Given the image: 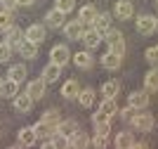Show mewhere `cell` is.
<instances>
[{"instance_id": "20", "label": "cell", "mask_w": 158, "mask_h": 149, "mask_svg": "<svg viewBox=\"0 0 158 149\" xmlns=\"http://www.w3.org/2000/svg\"><path fill=\"white\" fill-rule=\"evenodd\" d=\"M45 24L50 26V28H61V26H64V14H61L59 10H50V12L45 14Z\"/></svg>"}, {"instance_id": "5", "label": "cell", "mask_w": 158, "mask_h": 149, "mask_svg": "<svg viewBox=\"0 0 158 149\" xmlns=\"http://www.w3.org/2000/svg\"><path fill=\"white\" fill-rule=\"evenodd\" d=\"M90 147V137L83 130H76L73 135H69V149H87Z\"/></svg>"}, {"instance_id": "35", "label": "cell", "mask_w": 158, "mask_h": 149, "mask_svg": "<svg viewBox=\"0 0 158 149\" xmlns=\"http://www.w3.org/2000/svg\"><path fill=\"white\" fill-rule=\"evenodd\" d=\"M73 7H76V0H57L54 10H59L61 14H66V12H71Z\"/></svg>"}, {"instance_id": "27", "label": "cell", "mask_w": 158, "mask_h": 149, "mask_svg": "<svg viewBox=\"0 0 158 149\" xmlns=\"http://www.w3.org/2000/svg\"><path fill=\"white\" fill-rule=\"evenodd\" d=\"M19 50L21 57H26V59H33L35 55H38V45H33V43H28V40H21V45L17 47Z\"/></svg>"}, {"instance_id": "3", "label": "cell", "mask_w": 158, "mask_h": 149, "mask_svg": "<svg viewBox=\"0 0 158 149\" xmlns=\"http://www.w3.org/2000/svg\"><path fill=\"white\" fill-rule=\"evenodd\" d=\"M24 40L33 43V45H40V43L45 40V26H40V24H31L26 31H24Z\"/></svg>"}, {"instance_id": "49", "label": "cell", "mask_w": 158, "mask_h": 149, "mask_svg": "<svg viewBox=\"0 0 158 149\" xmlns=\"http://www.w3.org/2000/svg\"><path fill=\"white\" fill-rule=\"evenodd\" d=\"M0 83H2V81H0Z\"/></svg>"}, {"instance_id": "43", "label": "cell", "mask_w": 158, "mask_h": 149, "mask_svg": "<svg viewBox=\"0 0 158 149\" xmlns=\"http://www.w3.org/2000/svg\"><path fill=\"white\" fill-rule=\"evenodd\" d=\"M130 149H149V144H146V142H135Z\"/></svg>"}, {"instance_id": "22", "label": "cell", "mask_w": 158, "mask_h": 149, "mask_svg": "<svg viewBox=\"0 0 158 149\" xmlns=\"http://www.w3.org/2000/svg\"><path fill=\"white\" fill-rule=\"evenodd\" d=\"M21 40H24V31H21V28H17V26H12V28L7 31L5 43H7L10 47H19V45H21Z\"/></svg>"}, {"instance_id": "18", "label": "cell", "mask_w": 158, "mask_h": 149, "mask_svg": "<svg viewBox=\"0 0 158 149\" xmlns=\"http://www.w3.org/2000/svg\"><path fill=\"white\" fill-rule=\"evenodd\" d=\"M92 28H94V31H99L102 36H104V33L109 31V28H111V14H106V12L97 14V19H94Z\"/></svg>"}, {"instance_id": "21", "label": "cell", "mask_w": 158, "mask_h": 149, "mask_svg": "<svg viewBox=\"0 0 158 149\" xmlns=\"http://www.w3.org/2000/svg\"><path fill=\"white\" fill-rule=\"evenodd\" d=\"M31 107H33V99L28 97L26 92H24V95H17V97H14V109L19 111V114H28V111H31Z\"/></svg>"}, {"instance_id": "24", "label": "cell", "mask_w": 158, "mask_h": 149, "mask_svg": "<svg viewBox=\"0 0 158 149\" xmlns=\"http://www.w3.org/2000/svg\"><path fill=\"white\" fill-rule=\"evenodd\" d=\"M78 92H80V85H78V81H76V78H71V81H66V83L61 85V95H64V97H69V99L78 97Z\"/></svg>"}, {"instance_id": "7", "label": "cell", "mask_w": 158, "mask_h": 149, "mask_svg": "<svg viewBox=\"0 0 158 149\" xmlns=\"http://www.w3.org/2000/svg\"><path fill=\"white\" fill-rule=\"evenodd\" d=\"M97 10H94V5H83L80 7V12H78V21L83 26H92L94 19H97Z\"/></svg>"}, {"instance_id": "11", "label": "cell", "mask_w": 158, "mask_h": 149, "mask_svg": "<svg viewBox=\"0 0 158 149\" xmlns=\"http://www.w3.org/2000/svg\"><path fill=\"white\" fill-rule=\"evenodd\" d=\"M17 95H19V83H14L12 78H7V81H2V83H0V97L14 99Z\"/></svg>"}, {"instance_id": "31", "label": "cell", "mask_w": 158, "mask_h": 149, "mask_svg": "<svg viewBox=\"0 0 158 149\" xmlns=\"http://www.w3.org/2000/svg\"><path fill=\"white\" fill-rule=\"evenodd\" d=\"M14 26V17L12 12H7V10H0V31H10Z\"/></svg>"}, {"instance_id": "34", "label": "cell", "mask_w": 158, "mask_h": 149, "mask_svg": "<svg viewBox=\"0 0 158 149\" xmlns=\"http://www.w3.org/2000/svg\"><path fill=\"white\" fill-rule=\"evenodd\" d=\"M50 140L54 142V147H57V149H69V137H66V135H61V133H54V135L50 137Z\"/></svg>"}, {"instance_id": "17", "label": "cell", "mask_w": 158, "mask_h": 149, "mask_svg": "<svg viewBox=\"0 0 158 149\" xmlns=\"http://www.w3.org/2000/svg\"><path fill=\"white\" fill-rule=\"evenodd\" d=\"M71 57H73V62H76V66H78V69H90V66H92V62H94V57H92L87 50L76 52V55H71Z\"/></svg>"}, {"instance_id": "4", "label": "cell", "mask_w": 158, "mask_h": 149, "mask_svg": "<svg viewBox=\"0 0 158 149\" xmlns=\"http://www.w3.org/2000/svg\"><path fill=\"white\" fill-rule=\"evenodd\" d=\"M50 57H52V64L64 66V64L71 62V52H69V47H66V45H54L52 50H50Z\"/></svg>"}, {"instance_id": "26", "label": "cell", "mask_w": 158, "mask_h": 149, "mask_svg": "<svg viewBox=\"0 0 158 149\" xmlns=\"http://www.w3.org/2000/svg\"><path fill=\"white\" fill-rule=\"evenodd\" d=\"M7 76L12 78L14 83H21V81L26 78V66H24V64H12V66H10V71H7Z\"/></svg>"}, {"instance_id": "30", "label": "cell", "mask_w": 158, "mask_h": 149, "mask_svg": "<svg viewBox=\"0 0 158 149\" xmlns=\"http://www.w3.org/2000/svg\"><path fill=\"white\" fill-rule=\"evenodd\" d=\"M118 92H120V83L118 81H106V83L102 85V95H104V97H116Z\"/></svg>"}, {"instance_id": "13", "label": "cell", "mask_w": 158, "mask_h": 149, "mask_svg": "<svg viewBox=\"0 0 158 149\" xmlns=\"http://www.w3.org/2000/svg\"><path fill=\"white\" fill-rule=\"evenodd\" d=\"M35 140H38V135H35L33 125H26V128L19 130V142H21V147H33Z\"/></svg>"}, {"instance_id": "44", "label": "cell", "mask_w": 158, "mask_h": 149, "mask_svg": "<svg viewBox=\"0 0 158 149\" xmlns=\"http://www.w3.org/2000/svg\"><path fill=\"white\" fill-rule=\"evenodd\" d=\"M43 149H57V147H54V142H52V140H47V142L43 144Z\"/></svg>"}, {"instance_id": "47", "label": "cell", "mask_w": 158, "mask_h": 149, "mask_svg": "<svg viewBox=\"0 0 158 149\" xmlns=\"http://www.w3.org/2000/svg\"><path fill=\"white\" fill-rule=\"evenodd\" d=\"M156 28H158V19H156Z\"/></svg>"}, {"instance_id": "39", "label": "cell", "mask_w": 158, "mask_h": 149, "mask_svg": "<svg viewBox=\"0 0 158 149\" xmlns=\"http://www.w3.org/2000/svg\"><path fill=\"white\" fill-rule=\"evenodd\" d=\"M92 123H94V125H102V123H111V118H109V116H104L102 111H97V114L92 116Z\"/></svg>"}, {"instance_id": "19", "label": "cell", "mask_w": 158, "mask_h": 149, "mask_svg": "<svg viewBox=\"0 0 158 149\" xmlns=\"http://www.w3.org/2000/svg\"><path fill=\"white\" fill-rule=\"evenodd\" d=\"M144 90L146 92H158V66H153L151 71L144 76Z\"/></svg>"}, {"instance_id": "16", "label": "cell", "mask_w": 158, "mask_h": 149, "mask_svg": "<svg viewBox=\"0 0 158 149\" xmlns=\"http://www.w3.org/2000/svg\"><path fill=\"white\" fill-rule=\"evenodd\" d=\"M97 111H102L104 116L113 118V114H118V102H116V97H104V102L99 104Z\"/></svg>"}, {"instance_id": "15", "label": "cell", "mask_w": 158, "mask_h": 149, "mask_svg": "<svg viewBox=\"0 0 158 149\" xmlns=\"http://www.w3.org/2000/svg\"><path fill=\"white\" fill-rule=\"evenodd\" d=\"M26 95L31 99H40L43 95H45V83H43L40 78H38V81H31V83L26 85Z\"/></svg>"}, {"instance_id": "14", "label": "cell", "mask_w": 158, "mask_h": 149, "mask_svg": "<svg viewBox=\"0 0 158 149\" xmlns=\"http://www.w3.org/2000/svg\"><path fill=\"white\" fill-rule=\"evenodd\" d=\"M64 33H66V38H71V40H80V36H83V24H80L78 19L69 21V24L64 26Z\"/></svg>"}, {"instance_id": "46", "label": "cell", "mask_w": 158, "mask_h": 149, "mask_svg": "<svg viewBox=\"0 0 158 149\" xmlns=\"http://www.w3.org/2000/svg\"><path fill=\"white\" fill-rule=\"evenodd\" d=\"M7 149H21V147H7Z\"/></svg>"}, {"instance_id": "32", "label": "cell", "mask_w": 158, "mask_h": 149, "mask_svg": "<svg viewBox=\"0 0 158 149\" xmlns=\"http://www.w3.org/2000/svg\"><path fill=\"white\" fill-rule=\"evenodd\" d=\"M40 121H43V123H50V125H59L61 123V116H59V111H57V109H50V111L43 114Z\"/></svg>"}, {"instance_id": "29", "label": "cell", "mask_w": 158, "mask_h": 149, "mask_svg": "<svg viewBox=\"0 0 158 149\" xmlns=\"http://www.w3.org/2000/svg\"><path fill=\"white\" fill-rule=\"evenodd\" d=\"M120 62H123V57L113 55V52H106L104 57H102V66H104V69H118Z\"/></svg>"}, {"instance_id": "40", "label": "cell", "mask_w": 158, "mask_h": 149, "mask_svg": "<svg viewBox=\"0 0 158 149\" xmlns=\"http://www.w3.org/2000/svg\"><path fill=\"white\" fill-rule=\"evenodd\" d=\"M17 5H19L17 0H0V7H2V10H7V12H12Z\"/></svg>"}, {"instance_id": "23", "label": "cell", "mask_w": 158, "mask_h": 149, "mask_svg": "<svg viewBox=\"0 0 158 149\" xmlns=\"http://www.w3.org/2000/svg\"><path fill=\"white\" fill-rule=\"evenodd\" d=\"M33 130H35V135H38V137H45V140H50V137L57 133V125H50V123H43V121H38V123L33 125Z\"/></svg>"}, {"instance_id": "8", "label": "cell", "mask_w": 158, "mask_h": 149, "mask_svg": "<svg viewBox=\"0 0 158 149\" xmlns=\"http://www.w3.org/2000/svg\"><path fill=\"white\" fill-rule=\"evenodd\" d=\"M80 40L85 43V47H87V50H92V47H97L99 43H102V33H99V31H94L92 26H90V28H85V31H83Z\"/></svg>"}, {"instance_id": "33", "label": "cell", "mask_w": 158, "mask_h": 149, "mask_svg": "<svg viewBox=\"0 0 158 149\" xmlns=\"http://www.w3.org/2000/svg\"><path fill=\"white\" fill-rule=\"evenodd\" d=\"M76 130H78V125H76V121H61L59 125H57V133H61V135H73V133H76Z\"/></svg>"}, {"instance_id": "48", "label": "cell", "mask_w": 158, "mask_h": 149, "mask_svg": "<svg viewBox=\"0 0 158 149\" xmlns=\"http://www.w3.org/2000/svg\"><path fill=\"white\" fill-rule=\"evenodd\" d=\"M156 5H158V0H156Z\"/></svg>"}, {"instance_id": "9", "label": "cell", "mask_w": 158, "mask_h": 149, "mask_svg": "<svg viewBox=\"0 0 158 149\" xmlns=\"http://www.w3.org/2000/svg\"><path fill=\"white\" fill-rule=\"evenodd\" d=\"M127 104H130L132 109H144L146 104H149V92H146V90L132 92L130 97H127Z\"/></svg>"}, {"instance_id": "45", "label": "cell", "mask_w": 158, "mask_h": 149, "mask_svg": "<svg viewBox=\"0 0 158 149\" xmlns=\"http://www.w3.org/2000/svg\"><path fill=\"white\" fill-rule=\"evenodd\" d=\"M17 2H19V5H33L35 0H17Z\"/></svg>"}, {"instance_id": "36", "label": "cell", "mask_w": 158, "mask_h": 149, "mask_svg": "<svg viewBox=\"0 0 158 149\" xmlns=\"http://www.w3.org/2000/svg\"><path fill=\"white\" fill-rule=\"evenodd\" d=\"M90 142L94 144V149H106V147H109V135H99V133H97Z\"/></svg>"}, {"instance_id": "42", "label": "cell", "mask_w": 158, "mask_h": 149, "mask_svg": "<svg viewBox=\"0 0 158 149\" xmlns=\"http://www.w3.org/2000/svg\"><path fill=\"white\" fill-rule=\"evenodd\" d=\"M94 130H97L99 135H109V133H111V123H102V125H94Z\"/></svg>"}, {"instance_id": "37", "label": "cell", "mask_w": 158, "mask_h": 149, "mask_svg": "<svg viewBox=\"0 0 158 149\" xmlns=\"http://www.w3.org/2000/svg\"><path fill=\"white\" fill-rule=\"evenodd\" d=\"M144 57L151 66H158V47H149V50L144 52Z\"/></svg>"}, {"instance_id": "6", "label": "cell", "mask_w": 158, "mask_h": 149, "mask_svg": "<svg viewBox=\"0 0 158 149\" xmlns=\"http://www.w3.org/2000/svg\"><path fill=\"white\" fill-rule=\"evenodd\" d=\"M137 31L142 36H151L156 31V17H149V14H142L137 19Z\"/></svg>"}, {"instance_id": "10", "label": "cell", "mask_w": 158, "mask_h": 149, "mask_svg": "<svg viewBox=\"0 0 158 149\" xmlns=\"http://www.w3.org/2000/svg\"><path fill=\"white\" fill-rule=\"evenodd\" d=\"M59 76H61V66H57V64L50 62V64L43 69V73H40V81H43V83H54Z\"/></svg>"}, {"instance_id": "2", "label": "cell", "mask_w": 158, "mask_h": 149, "mask_svg": "<svg viewBox=\"0 0 158 149\" xmlns=\"http://www.w3.org/2000/svg\"><path fill=\"white\" fill-rule=\"evenodd\" d=\"M130 123H132V128L139 130V133H149V130L153 128V123H156V121H153L151 114H135Z\"/></svg>"}, {"instance_id": "1", "label": "cell", "mask_w": 158, "mask_h": 149, "mask_svg": "<svg viewBox=\"0 0 158 149\" xmlns=\"http://www.w3.org/2000/svg\"><path fill=\"white\" fill-rule=\"evenodd\" d=\"M102 40H106L109 52L118 55V57H123V55H125V40H123V33H120L118 28H113V26H111V28L102 36Z\"/></svg>"}, {"instance_id": "25", "label": "cell", "mask_w": 158, "mask_h": 149, "mask_svg": "<svg viewBox=\"0 0 158 149\" xmlns=\"http://www.w3.org/2000/svg\"><path fill=\"white\" fill-rule=\"evenodd\" d=\"M135 144V135L132 133H118L116 135V149H130Z\"/></svg>"}, {"instance_id": "38", "label": "cell", "mask_w": 158, "mask_h": 149, "mask_svg": "<svg viewBox=\"0 0 158 149\" xmlns=\"http://www.w3.org/2000/svg\"><path fill=\"white\" fill-rule=\"evenodd\" d=\"M10 55H12V47L7 45V43H0V64H2V62H7V59H10Z\"/></svg>"}, {"instance_id": "28", "label": "cell", "mask_w": 158, "mask_h": 149, "mask_svg": "<svg viewBox=\"0 0 158 149\" xmlns=\"http://www.w3.org/2000/svg\"><path fill=\"white\" fill-rule=\"evenodd\" d=\"M78 102H80V107L90 109V107L94 104V90H92V88H85V90H80V92H78Z\"/></svg>"}, {"instance_id": "12", "label": "cell", "mask_w": 158, "mask_h": 149, "mask_svg": "<svg viewBox=\"0 0 158 149\" xmlns=\"http://www.w3.org/2000/svg\"><path fill=\"white\" fill-rule=\"evenodd\" d=\"M116 17L118 19H132V14H135V7H132V0H120L118 5H116Z\"/></svg>"}, {"instance_id": "41", "label": "cell", "mask_w": 158, "mask_h": 149, "mask_svg": "<svg viewBox=\"0 0 158 149\" xmlns=\"http://www.w3.org/2000/svg\"><path fill=\"white\" fill-rule=\"evenodd\" d=\"M120 118L123 121H132V116H135V111H132V107H127V109H118Z\"/></svg>"}]
</instances>
